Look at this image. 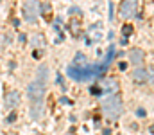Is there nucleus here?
Here are the masks:
<instances>
[{"label": "nucleus", "mask_w": 154, "mask_h": 135, "mask_svg": "<svg viewBox=\"0 0 154 135\" xmlns=\"http://www.w3.org/2000/svg\"><path fill=\"white\" fill-rule=\"evenodd\" d=\"M68 76L74 78L77 81H88L91 78H99L102 76V70H100V65H95V67H75V65H70L66 69Z\"/></svg>", "instance_id": "nucleus-1"}, {"label": "nucleus", "mask_w": 154, "mask_h": 135, "mask_svg": "<svg viewBox=\"0 0 154 135\" xmlns=\"http://www.w3.org/2000/svg\"><path fill=\"white\" fill-rule=\"evenodd\" d=\"M102 110H104V114H106L109 119L120 117V114H122V110H124V104H122L120 95H118V94H113V95L106 97V99L102 101Z\"/></svg>", "instance_id": "nucleus-2"}, {"label": "nucleus", "mask_w": 154, "mask_h": 135, "mask_svg": "<svg viewBox=\"0 0 154 135\" xmlns=\"http://www.w3.org/2000/svg\"><path fill=\"white\" fill-rule=\"evenodd\" d=\"M45 88H47V85L39 83L38 79H34V81L27 87V95H29V99H31L32 103H34V101H41L43 95H45Z\"/></svg>", "instance_id": "nucleus-3"}, {"label": "nucleus", "mask_w": 154, "mask_h": 135, "mask_svg": "<svg viewBox=\"0 0 154 135\" xmlns=\"http://www.w3.org/2000/svg\"><path fill=\"white\" fill-rule=\"evenodd\" d=\"M138 11V0H122L120 4V16L122 18H133Z\"/></svg>", "instance_id": "nucleus-4"}, {"label": "nucleus", "mask_w": 154, "mask_h": 135, "mask_svg": "<svg viewBox=\"0 0 154 135\" xmlns=\"http://www.w3.org/2000/svg\"><path fill=\"white\" fill-rule=\"evenodd\" d=\"M22 13H23V18L27 20V22H36L38 20V13H39V5L36 2H27V4H23V7H22Z\"/></svg>", "instance_id": "nucleus-5"}, {"label": "nucleus", "mask_w": 154, "mask_h": 135, "mask_svg": "<svg viewBox=\"0 0 154 135\" xmlns=\"http://www.w3.org/2000/svg\"><path fill=\"white\" fill-rule=\"evenodd\" d=\"M18 103H20V92H16V90H11V92L5 95V106L13 110L14 106H18Z\"/></svg>", "instance_id": "nucleus-6"}, {"label": "nucleus", "mask_w": 154, "mask_h": 135, "mask_svg": "<svg viewBox=\"0 0 154 135\" xmlns=\"http://www.w3.org/2000/svg\"><path fill=\"white\" fill-rule=\"evenodd\" d=\"M143 58H145V54H143L142 49H133V50L129 52V59H131V63H134V65H142V63H143Z\"/></svg>", "instance_id": "nucleus-7"}, {"label": "nucleus", "mask_w": 154, "mask_h": 135, "mask_svg": "<svg viewBox=\"0 0 154 135\" xmlns=\"http://www.w3.org/2000/svg\"><path fill=\"white\" fill-rule=\"evenodd\" d=\"M133 79L136 81V83H145V81H149V70L147 69H136L134 72H133Z\"/></svg>", "instance_id": "nucleus-8"}, {"label": "nucleus", "mask_w": 154, "mask_h": 135, "mask_svg": "<svg viewBox=\"0 0 154 135\" xmlns=\"http://www.w3.org/2000/svg\"><path fill=\"white\" fill-rule=\"evenodd\" d=\"M100 92H118V83H116L115 79H104L102 81V85H100Z\"/></svg>", "instance_id": "nucleus-9"}, {"label": "nucleus", "mask_w": 154, "mask_h": 135, "mask_svg": "<svg viewBox=\"0 0 154 135\" xmlns=\"http://www.w3.org/2000/svg\"><path fill=\"white\" fill-rule=\"evenodd\" d=\"M113 56H115V47L111 45L109 47V50H108V54H106V58H104V61L100 63V70H102V74L108 70V67L111 65V59H113Z\"/></svg>", "instance_id": "nucleus-10"}, {"label": "nucleus", "mask_w": 154, "mask_h": 135, "mask_svg": "<svg viewBox=\"0 0 154 135\" xmlns=\"http://www.w3.org/2000/svg\"><path fill=\"white\" fill-rule=\"evenodd\" d=\"M36 79H38L39 83L47 85V81H48V69H47V65H39V69H38V76H36Z\"/></svg>", "instance_id": "nucleus-11"}, {"label": "nucleus", "mask_w": 154, "mask_h": 135, "mask_svg": "<svg viewBox=\"0 0 154 135\" xmlns=\"http://www.w3.org/2000/svg\"><path fill=\"white\" fill-rule=\"evenodd\" d=\"M68 29H70V33H72L74 36H79V34H81V20H79V18H72V20L68 22Z\"/></svg>", "instance_id": "nucleus-12"}, {"label": "nucleus", "mask_w": 154, "mask_h": 135, "mask_svg": "<svg viewBox=\"0 0 154 135\" xmlns=\"http://www.w3.org/2000/svg\"><path fill=\"white\" fill-rule=\"evenodd\" d=\"M41 106H43L41 101H34V104H32V108H31V117H32V121H38L39 117H41Z\"/></svg>", "instance_id": "nucleus-13"}, {"label": "nucleus", "mask_w": 154, "mask_h": 135, "mask_svg": "<svg viewBox=\"0 0 154 135\" xmlns=\"http://www.w3.org/2000/svg\"><path fill=\"white\" fill-rule=\"evenodd\" d=\"M122 38H127V36H131L133 34V25L131 24H125V25H122Z\"/></svg>", "instance_id": "nucleus-14"}, {"label": "nucleus", "mask_w": 154, "mask_h": 135, "mask_svg": "<svg viewBox=\"0 0 154 135\" xmlns=\"http://www.w3.org/2000/svg\"><path fill=\"white\" fill-rule=\"evenodd\" d=\"M74 65H75V67H86V58H84V54H77Z\"/></svg>", "instance_id": "nucleus-15"}, {"label": "nucleus", "mask_w": 154, "mask_h": 135, "mask_svg": "<svg viewBox=\"0 0 154 135\" xmlns=\"http://www.w3.org/2000/svg\"><path fill=\"white\" fill-rule=\"evenodd\" d=\"M14 121H16V114H14V112H11V114L7 115V119H5V123H7V124H11V123H14Z\"/></svg>", "instance_id": "nucleus-16"}, {"label": "nucleus", "mask_w": 154, "mask_h": 135, "mask_svg": "<svg viewBox=\"0 0 154 135\" xmlns=\"http://www.w3.org/2000/svg\"><path fill=\"white\" fill-rule=\"evenodd\" d=\"M90 92H91L93 95H100V94H102V92H100V87H99V85H93V87L90 88Z\"/></svg>", "instance_id": "nucleus-17"}, {"label": "nucleus", "mask_w": 154, "mask_h": 135, "mask_svg": "<svg viewBox=\"0 0 154 135\" xmlns=\"http://www.w3.org/2000/svg\"><path fill=\"white\" fill-rule=\"evenodd\" d=\"M149 70V81H154V69H147Z\"/></svg>", "instance_id": "nucleus-18"}, {"label": "nucleus", "mask_w": 154, "mask_h": 135, "mask_svg": "<svg viewBox=\"0 0 154 135\" xmlns=\"http://www.w3.org/2000/svg\"><path fill=\"white\" fill-rule=\"evenodd\" d=\"M136 115H140V117H143V115H145V110H143V108H140V110H136Z\"/></svg>", "instance_id": "nucleus-19"}, {"label": "nucleus", "mask_w": 154, "mask_h": 135, "mask_svg": "<svg viewBox=\"0 0 154 135\" xmlns=\"http://www.w3.org/2000/svg\"><path fill=\"white\" fill-rule=\"evenodd\" d=\"M109 20H113V5L109 4Z\"/></svg>", "instance_id": "nucleus-20"}, {"label": "nucleus", "mask_w": 154, "mask_h": 135, "mask_svg": "<svg viewBox=\"0 0 154 135\" xmlns=\"http://www.w3.org/2000/svg\"><path fill=\"white\" fill-rule=\"evenodd\" d=\"M151 133H154V126H151Z\"/></svg>", "instance_id": "nucleus-21"}]
</instances>
